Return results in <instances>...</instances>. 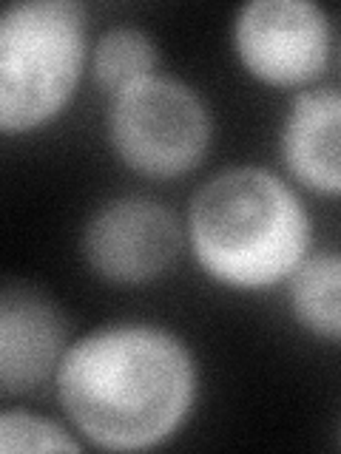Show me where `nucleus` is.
<instances>
[{"instance_id": "obj_7", "label": "nucleus", "mask_w": 341, "mask_h": 454, "mask_svg": "<svg viewBox=\"0 0 341 454\" xmlns=\"http://www.w3.org/2000/svg\"><path fill=\"white\" fill-rule=\"evenodd\" d=\"M68 318L49 293L6 281L0 293V387L4 395L37 389L68 349Z\"/></svg>"}, {"instance_id": "obj_6", "label": "nucleus", "mask_w": 341, "mask_h": 454, "mask_svg": "<svg viewBox=\"0 0 341 454\" xmlns=\"http://www.w3.org/2000/svg\"><path fill=\"white\" fill-rule=\"evenodd\" d=\"M179 219L146 196H120L91 213L83 231V255L99 278L146 284L177 262Z\"/></svg>"}, {"instance_id": "obj_10", "label": "nucleus", "mask_w": 341, "mask_h": 454, "mask_svg": "<svg viewBox=\"0 0 341 454\" xmlns=\"http://www.w3.org/2000/svg\"><path fill=\"white\" fill-rule=\"evenodd\" d=\"M156 60H160V51H156L154 37L137 26L106 28L91 49L94 80L111 94L142 77L156 74Z\"/></svg>"}, {"instance_id": "obj_4", "label": "nucleus", "mask_w": 341, "mask_h": 454, "mask_svg": "<svg viewBox=\"0 0 341 454\" xmlns=\"http://www.w3.org/2000/svg\"><path fill=\"white\" fill-rule=\"evenodd\" d=\"M213 134L210 111L188 82L148 74L108 106V139L120 160L146 176H179L202 162Z\"/></svg>"}, {"instance_id": "obj_11", "label": "nucleus", "mask_w": 341, "mask_h": 454, "mask_svg": "<svg viewBox=\"0 0 341 454\" xmlns=\"http://www.w3.org/2000/svg\"><path fill=\"white\" fill-rule=\"evenodd\" d=\"M0 449L18 451H80V443L63 426L26 409H6L0 415Z\"/></svg>"}, {"instance_id": "obj_5", "label": "nucleus", "mask_w": 341, "mask_h": 454, "mask_svg": "<svg viewBox=\"0 0 341 454\" xmlns=\"http://www.w3.org/2000/svg\"><path fill=\"white\" fill-rule=\"evenodd\" d=\"M333 28L310 0H250L234 20V49L253 77L270 85L316 80L330 57Z\"/></svg>"}, {"instance_id": "obj_2", "label": "nucleus", "mask_w": 341, "mask_h": 454, "mask_svg": "<svg viewBox=\"0 0 341 454\" xmlns=\"http://www.w3.org/2000/svg\"><path fill=\"white\" fill-rule=\"evenodd\" d=\"M310 239V216L298 193L259 165L219 170L199 184L188 205V241L199 267L236 290L288 281Z\"/></svg>"}, {"instance_id": "obj_9", "label": "nucleus", "mask_w": 341, "mask_h": 454, "mask_svg": "<svg viewBox=\"0 0 341 454\" xmlns=\"http://www.w3.org/2000/svg\"><path fill=\"white\" fill-rule=\"evenodd\" d=\"M284 284L293 318L313 335L341 340V253H307Z\"/></svg>"}, {"instance_id": "obj_8", "label": "nucleus", "mask_w": 341, "mask_h": 454, "mask_svg": "<svg viewBox=\"0 0 341 454\" xmlns=\"http://www.w3.org/2000/svg\"><path fill=\"white\" fill-rule=\"evenodd\" d=\"M282 160L310 191L341 196V91L298 94L282 122Z\"/></svg>"}, {"instance_id": "obj_1", "label": "nucleus", "mask_w": 341, "mask_h": 454, "mask_svg": "<svg viewBox=\"0 0 341 454\" xmlns=\"http://www.w3.org/2000/svg\"><path fill=\"white\" fill-rule=\"evenodd\" d=\"M60 406L94 446L139 451L174 434L196 401L185 340L154 324H106L77 338L54 372Z\"/></svg>"}, {"instance_id": "obj_3", "label": "nucleus", "mask_w": 341, "mask_h": 454, "mask_svg": "<svg viewBox=\"0 0 341 454\" xmlns=\"http://www.w3.org/2000/svg\"><path fill=\"white\" fill-rule=\"evenodd\" d=\"M85 9L75 0H20L0 18V128L54 120L85 66Z\"/></svg>"}]
</instances>
